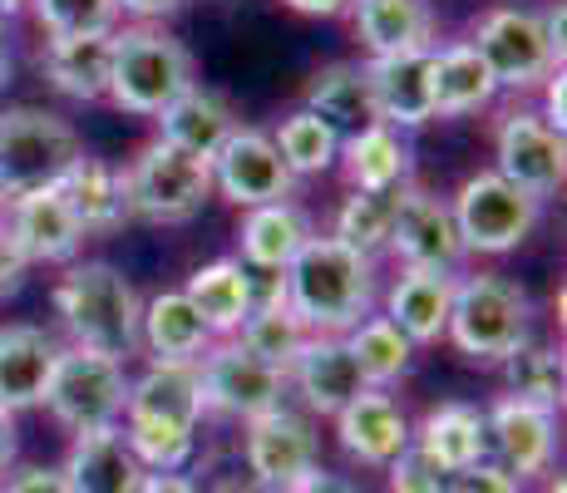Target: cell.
Here are the masks:
<instances>
[{"instance_id":"cell-1","label":"cell","mask_w":567,"mask_h":493,"mask_svg":"<svg viewBox=\"0 0 567 493\" xmlns=\"http://www.w3.org/2000/svg\"><path fill=\"white\" fill-rule=\"evenodd\" d=\"M198 424H203V386L198 366H168L148 360L144 376H128L124 404V440L144 474H183L198 454Z\"/></svg>"},{"instance_id":"cell-2","label":"cell","mask_w":567,"mask_h":493,"mask_svg":"<svg viewBox=\"0 0 567 493\" xmlns=\"http://www.w3.org/2000/svg\"><path fill=\"white\" fill-rule=\"evenodd\" d=\"M281 281H287L291 311L311 336H346L370 316L380 291L375 257H361L336 237H311L297 251V261L281 271Z\"/></svg>"},{"instance_id":"cell-3","label":"cell","mask_w":567,"mask_h":493,"mask_svg":"<svg viewBox=\"0 0 567 493\" xmlns=\"http://www.w3.org/2000/svg\"><path fill=\"white\" fill-rule=\"evenodd\" d=\"M50 306L60 316L70 346L94 350V356L128 360L138 356V316L144 296L114 267V261H70L54 281Z\"/></svg>"},{"instance_id":"cell-4","label":"cell","mask_w":567,"mask_h":493,"mask_svg":"<svg viewBox=\"0 0 567 493\" xmlns=\"http://www.w3.org/2000/svg\"><path fill=\"white\" fill-rule=\"evenodd\" d=\"M444 341L474 366H498L523 341H533V296L518 281H508L504 271L454 277Z\"/></svg>"},{"instance_id":"cell-5","label":"cell","mask_w":567,"mask_h":493,"mask_svg":"<svg viewBox=\"0 0 567 493\" xmlns=\"http://www.w3.org/2000/svg\"><path fill=\"white\" fill-rule=\"evenodd\" d=\"M198 84V64L183 40H173L163 25H124L114 30L109 54V104L138 119H158L178 94Z\"/></svg>"},{"instance_id":"cell-6","label":"cell","mask_w":567,"mask_h":493,"mask_svg":"<svg viewBox=\"0 0 567 493\" xmlns=\"http://www.w3.org/2000/svg\"><path fill=\"white\" fill-rule=\"evenodd\" d=\"M80 153L84 144L70 119L35 104L0 109V207L54 188Z\"/></svg>"},{"instance_id":"cell-7","label":"cell","mask_w":567,"mask_h":493,"mask_svg":"<svg viewBox=\"0 0 567 493\" xmlns=\"http://www.w3.org/2000/svg\"><path fill=\"white\" fill-rule=\"evenodd\" d=\"M118 178H124V207L134 223L178 227L203 213L207 193H213V163L188 158L163 138H148L134 153V163L118 168Z\"/></svg>"},{"instance_id":"cell-8","label":"cell","mask_w":567,"mask_h":493,"mask_svg":"<svg viewBox=\"0 0 567 493\" xmlns=\"http://www.w3.org/2000/svg\"><path fill=\"white\" fill-rule=\"evenodd\" d=\"M450 213L454 227H460L464 257H504V251H518L533 237L543 203L533 193L514 188L504 173L478 168L450 197Z\"/></svg>"},{"instance_id":"cell-9","label":"cell","mask_w":567,"mask_h":493,"mask_svg":"<svg viewBox=\"0 0 567 493\" xmlns=\"http://www.w3.org/2000/svg\"><path fill=\"white\" fill-rule=\"evenodd\" d=\"M128 404V370L114 356H94L80 346H60V360L50 370L45 386V410L64 430L90 434V430H114L124 424Z\"/></svg>"},{"instance_id":"cell-10","label":"cell","mask_w":567,"mask_h":493,"mask_svg":"<svg viewBox=\"0 0 567 493\" xmlns=\"http://www.w3.org/2000/svg\"><path fill=\"white\" fill-rule=\"evenodd\" d=\"M468 45L508 94L538 90L553 70H563V54L553 50L548 25H543V6H494L488 16H478Z\"/></svg>"},{"instance_id":"cell-11","label":"cell","mask_w":567,"mask_h":493,"mask_svg":"<svg viewBox=\"0 0 567 493\" xmlns=\"http://www.w3.org/2000/svg\"><path fill=\"white\" fill-rule=\"evenodd\" d=\"M198 386L203 414H223V420L243 424L287 404V370H271L267 360H257L237 341H213V350L198 360Z\"/></svg>"},{"instance_id":"cell-12","label":"cell","mask_w":567,"mask_h":493,"mask_svg":"<svg viewBox=\"0 0 567 493\" xmlns=\"http://www.w3.org/2000/svg\"><path fill=\"white\" fill-rule=\"evenodd\" d=\"M243 454H247V474H252L247 484H257L261 493H297L321 469V444H316L311 414L287 410V404L247 424Z\"/></svg>"},{"instance_id":"cell-13","label":"cell","mask_w":567,"mask_h":493,"mask_svg":"<svg viewBox=\"0 0 567 493\" xmlns=\"http://www.w3.org/2000/svg\"><path fill=\"white\" fill-rule=\"evenodd\" d=\"M385 251H395V261L410 271H460L464 243H460V227H454L450 197L420 188V183H405Z\"/></svg>"},{"instance_id":"cell-14","label":"cell","mask_w":567,"mask_h":493,"mask_svg":"<svg viewBox=\"0 0 567 493\" xmlns=\"http://www.w3.org/2000/svg\"><path fill=\"white\" fill-rule=\"evenodd\" d=\"M494 173H504L514 188L543 197H553L563 188L567 173V144L558 129L543 124L538 109H508L494 129Z\"/></svg>"},{"instance_id":"cell-15","label":"cell","mask_w":567,"mask_h":493,"mask_svg":"<svg viewBox=\"0 0 567 493\" xmlns=\"http://www.w3.org/2000/svg\"><path fill=\"white\" fill-rule=\"evenodd\" d=\"M213 188L227 203L243 207V213H252V207H267V203H287L297 178L287 173V163H281L267 129L237 124L233 138L213 153Z\"/></svg>"},{"instance_id":"cell-16","label":"cell","mask_w":567,"mask_h":493,"mask_svg":"<svg viewBox=\"0 0 567 493\" xmlns=\"http://www.w3.org/2000/svg\"><path fill=\"white\" fill-rule=\"evenodd\" d=\"M488 459L504 464L518 479H538L553 474V459H558V414L538 410V404H523L498 394L488 404Z\"/></svg>"},{"instance_id":"cell-17","label":"cell","mask_w":567,"mask_h":493,"mask_svg":"<svg viewBox=\"0 0 567 493\" xmlns=\"http://www.w3.org/2000/svg\"><path fill=\"white\" fill-rule=\"evenodd\" d=\"M0 223H6L10 243L20 247V257H25L30 267H70V261H80L84 227L74 223L60 188L30 193V197H20V203L0 207Z\"/></svg>"},{"instance_id":"cell-18","label":"cell","mask_w":567,"mask_h":493,"mask_svg":"<svg viewBox=\"0 0 567 493\" xmlns=\"http://www.w3.org/2000/svg\"><path fill=\"white\" fill-rule=\"evenodd\" d=\"M370 99H375V119L390 129H420L434 119V50L385 54V60H365Z\"/></svg>"},{"instance_id":"cell-19","label":"cell","mask_w":567,"mask_h":493,"mask_svg":"<svg viewBox=\"0 0 567 493\" xmlns=\"http://www.w3.org/2000/svg\"><path fill=\"white\" fill-rule=\"evenodd\" d=\"M287 390L301 394L307 414H331L336 420V414L365 390V380H361V370H355L341 336H307V346H301L297 360L287 366Z\"/></svg>"},{"instance_id":"cell-20","label":"cell","mask_w":567,"mask_h":493,"mask_svg":"<svg viewBox=\"0 0 567 493\" xmlns=\"http://www.w3.org/2000/svg\"><path fill=\"white\" fill-rule=\"evenodd\" d=\"M336 434H341V449L355 459V464L385 469L390 459L414 440V424L390 390H361L341 414H336Z\"/></svg>"},{"instance_id":"cell-21","label":"cell","mask_w":567,"mask_h":493,"mask_svg":"<svg viewBox=\"0 0 567 493\" xmlns=\"http://www.w3.org/2000/svg\"><path fill=\"white\" fill-rule=\"evenodd\" d=\"M54 360H60V341L45 326H30V321L0 326V410L20 414L45 404Z\"/></svg>"},{"instance_id":"cell-22","label":"cell","mask_w":567,"mask_h":493,"mask_svg":"<svg viewBox=\"0 0 567 493\" xmlns=\"http://www.w3.org/2000/svg\"><path fill=\"white\" fill-rule=\"evenodd\" d=\"M311 237H316L311 213L301 203H291V197L287 203L252 207V213H243V227H237V261H243L247 271L257 267V271L281 277Z\"/></svg>"},{"instance_id":"cell-23","label":"cell","mask_w":567,"mask_h":493,"mask_svg":"<svg viewBox=\"0 0 567 493\" xmlns=\"http://www.w3.org/2000/svg\"><path fill=\"white\" fill-rule=\"evenodd\" d=\"M64 493H138L144 484V464L134 459L124 430H90L74 434L70 454L60 464Z\"/></svg>"},{"instance_id":"cell-24","label":"cell","mask_w":567,"mask_h":493,"mask_svg":"<svg viewBox=\"0 0 567 493\" xmlns=\"http://www.w3.org/2000/svg\"><path fill=\"white\" fill-rule=\"evenodd\" d=\"M454 277L460 271H400L385 291V321L400 336H410V346H434L444 341L450 326V301H454Z\"/></svg>"},{"instance_id":"cell-25","label":"cell","mask_w":567,"mask_h":493,"mask_svg":"<svg viewBox=\"0 0 567 493\" xmlns=\"http://www.w3.org/2000/svg\"><path fill=\"white\" fill-rule=\"evenodd\" d=\"M138 350H148V360H168V366H198L213 350V331L203 326V316L193 311V301L183 287L154 291L138 316Z\"/></svg>"},{"instance_id":"cell-26","label":"cell","mask_w":567,"mask_h":493,"mask_svg":"<svg viewBox=\"0 0 567 493\" xmlns=\"http://www.w3.org/2000/svg\"><path fill=\"white\" fill-rule=\"evenodd\" d=\"M420 454H430L444 474H460L488 459V414L468 400H444L414 424V440Z\"/></svg>"},{"instance_id":"cell-27","label":"cell","mask_w":567,"mask_h":493,"mask_svg":"<svg viewBox=\"0 0 567 493\" xmlns=\"http://www.w3.org/2000/svg\"><path fill=\"white\" fill-rule=\"evenodd\" d=\"M183 296H188L193 311L203 316L213 341H233V336L243 331L252 301H257V277L237 257H217V261H203V267L193 271Z\"/></svg>"},{"instance_id":"cell-28","label":"cell","mask_w":567,"mask_h":493,"mask_svg":"<svg viewBox=\"0 0 567 493\" xmlns=\"http://www.w3.org/2000/svg\"><path fill=\"white\" fill-rule=\"evenodd\" d=\"M233 129H237V109L227 104V94L203 90V84H193L188 94H178L158 114V138L163 144H173L178 153L203 158V163H213V153L233 138Z\"/></svg>"},{"instance_id":"cell-29","label":"cell","mask_w":567,"mask_h":493,"mask_svg":"<svg viewBox=\"0 0 567 493\" xmlns=\"http://www.w3.org/2000/svg\"><path fill=\"white\" fill-rule=\"evenodd\" d=\"M355 40L370 60L410 50H434V6L430 0H351Z\"/></svg>"},{"instance_id":"cell-30","label":"cell","mask_w":567,"mask_h":493,"mask_svg":"<svg viewBox=\"0 0 567 493\" xmlns=\"http://www.w3.org/2000/svg\"><path fill=\"white\" fill-rule=\"evenodd\" d=\"M336 163L355 193H400L410 183V138L390 124H365L341 138Z\"/></svg>"},{"instance_id":"cell-31","label":"cell","mask_w":567,"mask_h":493,"mask_svg":"<svg viewBox=\"0 0 567 493\" xmlns=\"http://www.w3.org/2000/svg\"><path fill=\"white\" fill-rule=\"evenodd\" d=\"M307 326H301V316L291 311V296H287V281L281 277H267L257 287V301L252 311H247L243 331L233 336L243 350H252L257 360H267L271 370H287L291 360H297V350L307 346Z\"/></svg>"},{"instance_id":"cell-32","label":"cell","mask_w":567,"mask_h":493,"mask_svg":"<svg viewBox=\"0 0 567 493\" xmlns=\"http://www.w3.org/2000/svg\"><path fill=\"white\" fill-rule=\"evenodd\" d=\"M54 188H60V197L70 203V213H74V223L84 227V237L118 233V227L128 223L124 178H118L114 163L94 158V153H80V158L70 163V173H64Z\"/></svg>"},{"instance_id":"cell-33","label":"cell","mask_w":567,"mask_h":493,"mask_svg":"<svg viewBox=\"0 0 567 493\" xmlns=\"http://www.w3.org/2000/svg\"><path fill=\"white\" fill-rule=\"evenodd\" d=\"M498 84L468 40L434 45V119H468L494 109Z\"/></svg>"},{"instance_id":"cell-34","label":"cell","mask_w":567,"mask_h":493,"mask_svg":"<svg viewBox=\"0 0 567 493\" xmlns=\"http://www.w3.org/2000/svg\"><path fill=\"white\" fill-rule=\"evenodd\" d=\"M109 54H114V35H64L45 45L40 70H45L50 90H60L64 99L100 104L109 94Z\"/></svg>"},{"instance_id":"cell-35","label":"cell","mask_w":567,"mask_h":493,"mask_svg":"<svg viewBox=\"0 0 567 493\" xmlns=\"http://www.w3.org/2000/svg\"><path fill=\"white\" fill-rule=\"evenodd\" d=\"M316 119L336 129V134H355L365 124H380L375 119V99H370V80H365V64H351V60H336V64H321L307 84V104Z\"/></svg>"},{"instance_id":"cell-36","label":"cell","mask_w":567,"mask_h":493,"mask_svg":"<svg viewBox=\"0 0 567 493\" xmlns=\"http://www.w3.org/2000/svg\"><path fill=\"white\" fill-rule=\"evenodd\" d=\"M341 341H346V350H351V360H355V370H361L365 390H390V386H400V380L414 370L410 336H400L385 316H365V321H355Z\"/></svg>"},{"instance_id":"cell-37","label":"cell","mask_w":567,"mask_h":493,"mask_svg":"<svg viewBox=\"0 0 567 493\" xmlns=\"http://www.w3.org/2000/svg\"><path fill=\"white\" fill-rule=\"evenodd\" d=\"M281 163H287L291 178H316V173H331L341 158V134H336L326 119H316L311 109H291L287 119L271 134Z\"/></svg>"},{"instance_id":"cell-38","label":"cell","mask_w":567,"mask_h":493,"mask_svg":"<svg viewBox=\"0 0 567 493\" xmlns=\"http://www.w3.org/2000/svg\"><path fill=\"white\" fill-rule=\"evenodd\" d=\"M504 370V386H508V400H523V404H538V410H563V356L543 341H523L514 356L498 360Z\"/></svg>"},{"instance_id":"cell-39","label":"cell","mask_w":567,"mask_h":493,"mask_svg":"<svg viewBox=\"0 0 567 493\" xmlns=\"http://www.w3.org/2000/svg\"><path fill=\"white\" fill-rule=\"evenodd\" d=\"M395 203L400 193H346L336 207V243H346L361 257H380L390 243V223H395Z\"/></svg>"},{"instance_id":"cell-40","label":"cell","mask_w":567,"mask_h":493,"mask_svg":"<svg viewBox=\"0 0 567 493\" xmlns=\"http://www.w3.org/2000/svg\"><path fill=\"white\" fill-rule=\"evenodd\" d=\"M30 16L50 40L64 35H114L118 0H30Z\"/></svg>"},{"instance_id":"cell-41","label":"cell","mask_w":567,"mask_h":493,"mask_svg":"<svg viewBox=\"0 0 567 493\" xmlns=\"http://www.w3.org/2000/svg\"><path fill=\"white\" fill-rule=\"evenodd\" d=\"M385 474H390V493H444L450 489V474H444L430 454H420L414 444H405L390 459Z\"/></svg>"},{"instance_id":"cell-42","label":"cell","mask_w":567,"mask_h":493,"mask_svg":"<svg viewBox=\"0 0 567 493\" xmlns=\"http://www.w3.org/2000/svg\"><path fill=\"white\" fill-rule=\"evenodd\" d=\"M444 493H523V484L514 474H508L504 464H494V459H484V464L474 469H460V474H450V489Z\"/></svg>"},{"instance_id":"cell-43","label":"cell","mask_w":567,"mask_h":493,"mask_svg":"<svg viewBox=\"0 0 567 493\" xmlns=\"http://www.w3.org/2000/svg\"><path fill=\"white\" fill-rule=\"evenodd\" d=\"M0 493H64V479L60 469H45V464H25L0 484Z\"/></svg>"},{"instance_id":"cell-44","label":"cell","mask_w":567,"mask_h":493,"mask_svg":"<svg viewBox=\"0 0 567 493\" xmlns=\"http://www.w3.org/2000/svg\"><path fill=\"white\" fill-rule=\"evenodd\" d=\"M538 90H543V109H538L543 124L558 129V134H563V129H567V74H563V70H553L548 80L538 84Z\"/></svg>"},{"instance_id":"cell-45","label":"cell","mask_w":567,"mask_h":493,"mask_svg":"<svg viewBox=\"0 0 567 493\" xmlns=\"http://www.w3.org/2000/svg\"><path fill=\"white\" fill-rule=\"evenodd\" d=\"M25 271H30V261H25V257H20V247H16V243H10L6 223H0V296L20 291V281H25Z\"/></svg>"},{"instance_id":"cell-46","label":"cell","mask_w":567,"mask_h":493,"mask_svg":"<svg viewBox=\"0 0 567 493\" xmlns=\"http://www.w3.org/2000/svg\"><path fill=\"white\" fill-rule=\"evenodd\" d=\"M188 0H118V16H134V25H158V20L178 16Z\"/></svg>"},{"instance_id":"cell-47","label":"cell","mask_w":567,"mask_h":493,"mask_svg":"<svg viewBox=\"0 0 567 493\" xmlns=\"http://www.w3.org/2000/svg\"><path fill=\"white\" fill-rule=\"evenodd\" d=\"M297 493H365V489L355 484V479H346V474H326V469H316Z\"/></svg>"},{"instance_id":"cell-48","label":"cell","mask_w":567,"mask_h":493,"mask_svg":"<svg viewBox=\"0 0 567 493\" xmlns=\"http://www.w3.org/2000/svg\"><path fill=\"white\" fill-rule=\"evenodd\" d=\"M138 493H203V489L188 474H144Z\"/></svg>"},{"instance_id":"cell-49","label":"cell","mask_w":567,"mask_h":493,"mask_svg":"<svg viewBox=\"0 0 567 493\" xmlns=\"http://www.w3.org/2000/svg\"><path fill=\"white\" fill-rule=\"evenodd\" d=\"M297 16H316V20H331V16H346L351 0H287Z\"/></svg>"},{"instance_id":"cell-50","label":"cell","mask_w":567,"mask_h":493,"mask_svg":"<svg viewBox=\"0 0 567 493\" xmlns=\"http://www.w3.org/2000/svg\"><path fill=\"white\" fill-rule=\"evenodd\" d=\"M16 449H20L16 414H6V410H0V474H6V469H10V459H16Z\"/></svg>"},{"instance_id":"cell-51","label":"cell","mask_w":567,"mask_h":493,"mask_svg":"<svg viewBox=\"0 0 567 493\" xmlns=\"http://www.w3.org/2000/svg\"><path fill=\"white\" fill-rule=\"evenodd\" d=\"M10 84V35H6V20H0V90Z\"/></svg>"},{"instance_id":"cell-52","label":"cell","mask_w":567,"mask_h":493,"mask_svg":"<svg viewBox=\"0 0 567 493\" xmlns=\"http://www.w3.org/2000/svg\"><path fill=\"white\" fill-rule=\"evenodd\" d=\"M217 493H261L257 484H243V479H227V484H217Z\"/></svg>"},{"instance_id":"cell-53","label":"cell","mask_w":567,"mask_h":493,"mask_svg":"<svg viewBox=\"0 0 567 493\" xmlns=\"http://www.w3.org/2000/svg\"><path fill=\"white\" fill-rule=\"evenodd\" d=\"M20 10H30V0H0V20L20 16Z\"/></svg>"},{"instance_id":"cell-54","label":"cell","mask_w":567,"mask_h":493,"mask_svg":"<svg viewBox=\"0 0 567 493\" xmlns=\"http://www.w3.org/2000/svg\"><path fill=\"white\" fill-rule=\"evenodd\" d=\"M548 493H567V479L558 474V479H548Z\"/></svg>"}]
</instances>
